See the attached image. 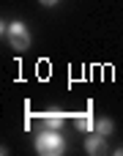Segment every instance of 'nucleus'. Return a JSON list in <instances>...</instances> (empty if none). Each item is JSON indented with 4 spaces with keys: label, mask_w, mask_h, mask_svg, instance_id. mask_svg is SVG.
Segmentation results:
<instances>
[{
    "label": "nucleus",
    "mask_w": 123,
    "mask_h": 156,
    "mask_svg": "<svg viewBox=\"0 0 123 156\" xmlns=\"http://www.w3.org/2000/svg\"><path fill=\"white\" fill-rule=\"evenodd\" d=\"M36 151L41 156H60L66 151V140H63V134L58 132V129H44L38 137H36Z\"/></svg>",
    "instance_id": "obj_1"
},
{
    "label": "nucleus",
    "mask_w": 123,
    "mask_h": 156,
    "mask_svg": "<svg viewBox=\"0 0 123 156\" xmlns=\"http://www.w3.org/2000/svg\"><path fill=\"white\" fill-rule=\"evenodd\" d=\"M3 33L8 36V44H11L14 49H19V52L27 49L30 41H33V38H30V30H27L25 22H19V19H14V22H8V25L3 22Z\"/></svg>",
    "instance_id": "obj_2"
},
{
    "label": "nucleus",
    "mask_w": 123,
    "mask_h": 156,
    "mask_svg": "<svg viewBox=\"0 0 123 156\" xmlns=\"http://www.w3.org/2000/svg\"><path fill=\"white\" fill-rule=\"evenodd\" d=\"M71 121H74L77 132H93L96 129V118L90 112H77V115H71Z\"/></svg>",
    "instance_id": "obj_3"
},
{
    "label": "nucleus",
    "mask_w": 123,
    "mask_h": 156,
    "mask_svg": "<svg viewBox=\"0 0 123 156\" xmlns=\"http://www.w3.org/2000/svg\"><path fill=\"white\" fill-rule=\"evenodd\" d=\"M85 151H88V154H104V151H107V137L99 134V132L90 134V137L85 140Z\"/></svg>",
    "instance_id": "obj_4"
},
{
    "label": "nucleus",
    "mask_w": 123,
    "mask_h": 156,
    "mask_svg": "<svg viewBox=\"0 0 123 156\" xmlns=\"http://www.w3.org/2000/svg\"><path fill=\"white\" fill-rule=\"evenodd\" d=\"M66 112H47L44 115V126H49V129H60L63 123H66Z\"/></svg>",
    "instance_id": "obj_5"
},
{
    "label": "nucleus",
    "mask_w": 123,
    "mask_h": 156,
    "mask_svg": "<svg viewBox=\"0 0 123 156\" xmlns=\"http://www.w3.org/2000/svg\"><path fill=\"white\" fill-rule=\"evenodd\" d=\"M112 129H115V123H112L110 118H96V129H93V132H99V134L110 137V134H112Z\"/></svg>",
    "instance_id": "obj_6"
},
{
    "label": "nucleus",
    "mask_w": 123,
    "mask_h": 156,
    "mask_svg": "<svg viewBox=\"0 0 123 156\" xmlns=\"http://www.w3.org/2000/svg\"><path fill=\"white\" fill-rule=\"evenodd\" d=\"M38 3H41V5H47V8H52V5H58L60 0H38Z\"/></svg>",
    "instance_id": "obj_7"
}]
</instances>
